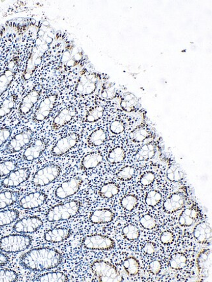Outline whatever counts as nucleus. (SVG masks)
Segmentation results:
<instances>
[{
    "label": "nucleus",
    "instance_id": "obj_1",
    "mask_svg": "<svg viewBox=\"0 0 212 282\" xmlns=\"http://www.w3.org/2000/svg\"><path fill=\"white\" fill-rule=\"evenodd\" d=\"M62 254L55 249L37 248L32 249L20 259V264L30 271H45L57 268L61 264Z\"/></svg>",
    "mask_w": 212,
    "mask_h": 282
},
{
    "label": "nucleus",
    "instance_id": "obj_2",
    "mask_svg": "<svg viewBox=\"0 0 212 282\" xmlns=\"http://www.w3.org/2000/svg\"><path fill=\"white\" fill-rule=\"evenodd\" d=\"M81 207V203L76 200L53 206L46 212V220L50 222H55L69 220L79 213Z\"/></svg>",
    "mask_w": 212,
    "mask_h": 282
},
{
    "label": "nucleus",
    "instance_id": "obj_3",
    "mask_svg": "<svg viewBox=\"0 0 212 282\" xmlns=\"http://www.w3.org/2000/svg\"><path fill=\"white\" fill-rule=\"evenodd\" d=\"M33 239L30 235L13 234L0 238V251L6 253L20 252L29 248Z\"/></svg>",
    "mask_w": 212,
    "mask_h": 282
},
{
    "label": "nucleus",
    "instance_id": "obj_4",
    "mask_svg": "<svg viewBox=\"0 0 212 282\" xmlns=\"http://www.w3.org/2000/svg\"><path fill=\"white\" fill-rule=\"evenodd\" d=\"M93 273L98 281L102 282H120L123 281L117 268L105 261H96L91 265Z\"/></svg>",
    "mask_w": 212,
    "mask_h": 282
},
{
    "label": "nucleus",
    "instance_id": "obj_5",
    "mask_svg": "<svg viewBox=\"0 0 212 282\" xmlns=\"http://www.w3.org/2000/svg\"><path fill=\"white\" fill-rule=\"evenodd\" d=\"M61 173V167L57 164H48L37 170L32 181L36 187H43L55 181Z\"/></svg>",
    "mask_w": 212,
    "mask_h": 282
},
{
    "label": "nucleus",
    "instance_id": "obj_6",
    "mask_svg": "<svg viewBox=\"0 0 212 282\" xmlns=\"http://www.w3.org/2000/svg\"><path fill=\"white\" fill-rule=\"evenodd\" d=\"M82 244L85 248L92 250H110L116 246L113 239L102 235H88L83 238Z\"/></svg>",
    "mask_w": 212,
    "mask_h": 282
},
{
    "label": "nucleus",
    "instance_id": "obj_7",
    "mask_svg": "<svg viewBox=\"0 0 212 282\" xmlns=\"http://www.w3.org/2000/svg\"><path fill=\"white\" fill-rule=\"evenodd\" d=\"M43 225V220L38 216H28L18 220L14 224L13 230L18 234H33L40 229Z\"/></svg>",
    "mask_w": 212,
    "mask_h": 282
},
{
    "label": "nucleus",
    "instance_id": "obj_8",
    "mask_svg": "<svg viewBox=\"0 0 212 282\" xmlns=\"http://www.w3.org/2000/svg\"><path fill=\"white\" fill-rule=\"evenodd\" d=\"M83 183V179L80 177H76L63 182L56 189L55 197L59 200H64L72 196L78 192Z\"/></svg>",
    "mask_w": 212,
    "mask_h": 282
},
{
    "label": "nucleus",
    "instance_id": "obj_9",
    "mask_svg": "<svg viewBox=\"0 0 212 282\" xmlns=\"http://www.w3.org/2000/svg\"><path fill=\"white\" fill-rule=\"evenodd\" d=\"M30 175L31 171L28 167L15 170L2 180L1 185L6 188L17 187L29 180Z\"/></svg>",
    "mask_w": 212,
    "mask_h": 282
},
{
    "label": "nucleus",
    "instance_id": "obj_10",
    "mask_svg": "<svg viewBox=\"0 0 212 282\" xmlns=\"http://www.w3.org/2000/svg\"><path fill=\"white\" fill-rule=\"evenodd\" d=\"M33 136L31 130H24L15 136L9 142L4 149V153L13 154L19 152L25 146L29 145Z\"/></svg>",
    "mask_w": 212,
    "mask_h": 282
},
{
    "label": "nucleus",
    "instance_id": "obj_11",
    "mask_svg": "<svg viewBox=\"0 0 212 282\" xmlns=\"http://www.w3.org/2000/svg\"><path fill=\"white\" fill-rule=\"evenodd\" d=\"M48 195L45 192L37 191L23 196L18 202V206L24 210H32L43 206L47 200Z\"/></svg>",
    "mask_w": 212,
    "mask_h": 282
},
{
    "label": "nucleus",
    "instance_id": "obj_12",
    "mask_svg": "<svg viewBox=\"0 0 212 282\" xmlns=\"http://www.w3.org/2000/svg\"><path fill=\"white\" fill-rule=\"evenodd\" d=\"M198 276L201 281H206L211 274V252L209 249L200 251L197 256Z\"/></svg>",
    "mask_w": 212,
    "mask_h": 282
},
{
    "label": "nucleus",
    "instance_id": "obj_13",
    "mask_svg": "<svg viewBox=\"0 0 212 282\" xmlns=\"http://www.w3.org/2000/svg\"><path fill=\"white\" fill-rule=\"evenodd\" d=\"M78 136L76 134H69L60 138L53 147L51 153L55 157H60L68 152L70 149L73 148L77 144Z\"/></svg>",
    "mask_w": 212,
    "mask_h": 282
},
{
    "label": "nucleus",
    "instance_id": "obj_14",
    "mask_svg": "<svg viewBox=\"0 0 212 282\" xmlns=\"http://www.w3.org/2000/svg\"><path fill=\"white\" fill-rule=\"evenodd\" d=\"M186 202L185 193L176 192L172 193L163 203V208L165 213H173L183 208Z\"/></svg>",
    "mask_w": 212,
    "mask_h": 282
},
{
    "label": "nucleus",
    "instance_id": "obj_15",
    "mask_svg": "<svg viewBox=\"0 0 212 282\" xmlns=\"http://www.w3.org/2000/svg\"><path fill=\"white\" fill-rule=\"evenodd\" d=\"M46 148V142L42 139H37L34 143L25 149L22 158L24 161L32 162L41 157Z\"/></svg>",
    "mask_w": 212,
    "mask_h": 282
},
{
    "label": "nucleus",
    "instance_id": "obj_16",
    "mask_svg": "<svg viewBox=\"0 0 212 282\" xmlns=\"http://www.w3.org/2000/svg\"><path fill=\"white\" fill-rule=\"evenodd\" d=\"M71 231L67 228H56L47 231L44 234L45 241L50 243H59L68 239Z\"/></svg>",
    "mask_w": 212,
    "mask_h": 282
},
{
    "label": "nucleus",
    "instance_id": "obj_17",
    "mask_svg": "<svg viewBox=\"0 0 212 282\" xmlns=\"http://www.w3.org/2000/svg\"><path fill=\"white\" fill-rule=\"evenodd\" d=\"M193 237L201 244H209L211 241V227L206 222H200L193 230Z\"/></svg>",
    "mask_w": 212,
    "mask_h": 282
},
{
    "label": "nucleus",
    "instance_id": "obj_18",
    "mask_svg": "<svg viewBox=\"0 0 212 282\" xmlns=\"http://www.w3.org/2000/svg\"><path fill=\"white\" fill-rule=\"evenodd\" d=\"M199 209L195 207H190L186 209L179 216L178 222L183 227H190L194 225L200 218Z\"/></svg>",
    "mask_w": 212,
    "mask_h": 282
},
{
    "label": "nucleus",
    "instance_id": "obj_19",
    "mask_svg": "<svg viewBox=\"0 0 212 282\" xmlns=\"http://www.w3.org/2000/svg\"><path fill=\"white\" fill-rule=\"evenodd\" d=\"M114 213L109 209H99L95 210L91 213L89 220L91 223L94 224L108 223L113 221Z\"/></svg>",
    "mask_w": 212,
    "mask_h": 282
},
{
    "label": "nucleus",
    "instance_id": "obj_20",
    "mask_svg": "<svg viewBox=\"0 0 212 282\" xmlns=\"http://www.w3.org/2000/svg\"><path fill=\"white\" fill-rule=\"evenodd\" d=\"M15 64L11 62L8 65V69L5 71L3 74L0 76V97L8 90L9 86L14 79L15 75Z\"/></svg>",
    "mask_w": 212,
    "mask_h": 282
},
{
    "label": "nucleus",
    "instance_id": "obj_21",
    "mask_svg": "<svg viewBox=\"0 0 212 282\" xmlns=\"http://www.w3.org/2000/svg\"><path fill=\"white\" fill-rule=\"evenodd\" d=\"M20 197V193L17 191L5 190L0 192V210L13 206Z\"/></svg>",
    "mask_w": 212,
    "mask_h": 282
},
{
    "label": "nucleus",
    "instance_id": "obj_22",
    "mask_svg": "<svg viewBox=\"0 0 212 282\" xmlns=\"http://www.w3.org/2000/svg\"><path fill=\"white\" fill-rule=\"evenodd\" d=\"M156 152V146L153 144H144L135 154V160L138 162L146 161L154 157Z\"/></svg>",
    "mask_w": 212,
    "mask_h": 282
},
{
    "label": "nucleus",
    "instance_id": "obj_23",
    "mask_svg": "<svg viewBox=\"0 0 212 282\" xmlns=\"http://www.w3.org/2000/svg\"><path fill=\"white\" fill-rule=\"evenodd\" d=\"M103 160L102 154L99 152H92L87 154L82 160V166L85 170H92L97 167Z\"/></svg>",
    "mask_w": 212,
    "mask_h": 282
},
{
    "label": "nucleus",
    "instance_id": "obj_24",
    "mask_svg": "<svg viewBox=\"0 0 212 282\" xmlns=\"http://www.w3.org/2000/svg\"><path fill=\"white\" fill-rule=\"evenodd\" d=\"M17 209H6L0 211V227L11 224L19 217Z\"/></svg>",
    "mask_w": 212,
    "mask_h": 282
},
{
    "label": "nucleus",
    "instance_id": "obj_25",
    "mask_svg": "<svg viewBox=\"0 0 212 282\" xmlns=\"http://www.w3.org/2000/svg\"><path fill=\"white\" fill-rule=\"evenodd\" d=\"M36 281L42 282H65L68 281V276L61 272H47L37 277Z\"/></svg>",
    "mask_w": 212,
    "mask_h": 282
},
{
    "label": "nucleus",
    "instance_id": "obj_26",
    "mask_svg": "<svg viewBox=\"0 0 212 282\" xmlns=\"http://www.w3.org/2000/svg\"><path fill=\"white\" fill-rule=\"evenodd\" d=\"M120 188L115 183H108L101 186L99 195L103 199H111L116 196L120 193Z\"/></svg>",
    "mask_w": 212,
    "mask_h": 282
},
{
    "label": "nucleus",
    "instance_id": "obj_27",
    "mask_svg": "<svg viewBox=\"0 0 212 282\" xmlns=\"http://www.w3.org/2000/svg\"><path fill=\"white\" fill-rule=\"evenodd\" d=\"M167 178L170 181L177 183L185 178V172L178 164H172L167 171Z\"/></svg>",
    "mask_w": 212,
    "mask_h": 282
},
{
    "label": "nucleus",
    "instance_id": "obj_28",
    "mask_svg": "<svg viewBox=\"0 0 212 282\" xmlns=\"http://www.w3.org/2000/svg\"><path fill=\"white\" fill-rule=\"evenodd\" d=\"M188 258L183 253H175L171 256L169 260L170 267L172 269L181 270L187 265Z\"/></svg>",
    "mask_w": 212,
    "mask_h": 282
},
{
    "label": "nucleus",
    "instance_id": "obj_29",
    "mask_svg": "<svg viewBox=\"0 0 212 282\" xmlns=\"http://www.w3.org/2000/svg\"><path fill=\"white\" fill-rule=\"evenodd\" d=\"M123 266L125 272L129 276H135L139 273L140 263L134 257H129L124 260Z\"/></svg>",
    "mask_w": 212,
    "mask_h": 282
},
{
    "label": "nucleus",
    "instance_id": "obj_30",
    "mask_svg": "<svg viewBox=\"0 0 212 282\" xmlns=\"http://www.w3.org/2000/svg\"><path fill=\"white\" fill-rule=\"evenodd\" d=\"M125 158V152L122 147H116L112 149L107 156V160L110 164H119L122 162Z\"/></svg>",
    "mask_w": 212,
    "mask_h": 282
},
{
    "label": "nucleus",
    "instance_id": "obj_31",
    "mask_svg": "<svg viewBox=\"0 0 212 282\" xmlns=\"http://www.w3.org/2000/svg\"><path fill=\"white\" fill-rule=\"evenodd\" d=\"M16 97L15 95H11L4 100L0 106V119L11 113L14 107L15 106Z\"/></svg>",
    "mask_w": 212,
    "mask_h": 282
},
{
    "label": "nucleus",
    "instance_id": "obj_32",
    "mask_svg": "<svg viewBox=\"0 0 212 282\" xmlns=\"http://www.w3.org/2000/svg\"><path fill=\"white\" fill-rule=\"evenodd\" d=\"M122 235L127 241H134L139 239L141 232L137 226L129 224L123 228Z\"/></svg>",
    "mask_w": 212,
    "mask_h": 282
},
{
    "label": "nucleus",
    "instance_id": "obj_33",
    "mask_svg": "<svg viewBox=\"0 0 212 282\" xmlns=\"http://www.w3.org/2000/svg\"><path fill=\"white\" fill-rule=\"evenodd\" d=\"M120 204L125 211H132L138 204V198L135 195H126L121 200Z\"/></svg>",
    "mask_w": 212,
    "mask_h": 282
},
{
    "label": "nucleus",
    "instance_id": "obj_34",
    "mask_svg": "<svg viewBox=\"0 0 212 282\" xmlns=\"http://www.w3.org/2000/svg\"><path fill=\"white\" fill-rule=\"evenodd\" d=\"M162 195L159 191L157 190H151L150 192L147 193L145 197V202L147 206L154 207L159 205L160 203L162 202Z\"/></svg>",
    "mask_w": 212,
    "mask_h": 282
},
{
    "label": "nucleus",
    "instance_id": "obj_35",
    "mask_svg": "<svg viewBox=\"0 0 212 282\" xmlns=\"http://www.w3.org/2000/svg\"><path fill=\"white\" fill-rule=\"evenodd\" d=\"M17 167V162L13 160L0 162V178L7 176Z\"/></svg>",
    "mask_w": 212,
    "mask_h": 282
},
{
    "label": "nucleus",
    "instance_id": "obj_36",
    "mask_svg": "<svg viewBox=\"0 0 212 282\" xmlns=\"http://www.w3.org/2000/svg\"><path fill=\"white\" fill-rule=\"evenodd\" d=\"M107 134L103 130L99 129L95 130L90 135V142L93 146L97 147L102 145L107 139Z\"/></svg>",
    "mask_w": 212,
    "mask_h": 282
},
{
    "label": "nucleus",
    "instance_id": "obj_37",
    "mask_svg": "<svg viewBox=\"0 0 212 282\" xmlns=\"http://www.w3.org/2000/svg\"><path fill=\"white\" fill-rule=\"evenodd\" d=\"M135 174V170L134 167L127 165L121 169L116 174V178L119 180L127 181L134 178Z\"/></svg>",
    "mask_w": 212,
    "mask_h": 282
},
{
    "label": "nucleus",
    "instance_id": "obj_38",
    "mask_svg": "<svg viewBox=\"0 0 212 282\" xmlns=\"http://www.w3.org/2000/svg\"><path fill=\"white\" fill-rule=\"evenodd\" d=\"M18 279V274L15 270L9 269H0V282L15 281Z\"/></svg>",
    "mask_w": 212,
    "mask_h": 282
},
{
    "label": "nucleus",
    "instance_id": "obj_39",
    "mask_svg": "<svg viewBox=\"0 0 212 282\" xmlns=\"http://www.w3.org/2000/svg\"><path fill=\"white\" fill-rule=\"evenodd\" d=\"M139 222L142 227L145 230H151L154 229L156 225H157L155 219L153 218V216L149 214H144V215L141 216Z\"/></svg>",
    "mask_w": 212,
    "mask_h": 282
},
{
    "label": "nucleus",
    "instance_id": "obj_40",
    "mask_svg": "<svg viewBox=\"0 0 212 282\" xmlns=\"http://www.w3.org/2000/svg\"><path fill=\"white\" fill-rule=\"evenodd\" d=\"M148 136V132L146 129H141L137 131L130 132L129 138L134 142H141L146 140Z\"/></svg>",
    "mask_w": 212,
    "mask_h": 282
},
{
    "label": "nucleus",
    "instance_id": "obj_41",
    "mask_svg": "<svg viewBox=\"0 0 212 282\" xmlns=\"http://www.w3.org/2000/svg\"><path fill=\"white\" fill-rule=\"evenodd\" d=\"M155 180V175L152 172H148L144 173L141 178L142 185L148 186L153 183Z\"/></svg>",
    "mask_w": 212,
    "mask_h": 282
},
{
    "label": "nucleus",
    "instance_id": "obj_42",
    "mask_svg": "<svg viewBox=\"0 0 212 282\" xmlns=\"http://www.w3.org/2000/svg\"><path fill=\"white\" fill-rule=\"evenodd\" d=\"M174 235L173 233L170 231H165L161 235L160 241L165 245H170L174 242Z\"/></svg>",
    "mask_w": 212,
    "mask_h": 282
},
{
    "label": "nucleus",
    "instance_id": "obj_43",
    "mask_svg": "<svg viewBox=\"0 0 212 282\" xmlns=\"http://www.w3.org/2000/svg\"><path fill=\"white\" fill-rule=\"evenodd\" d=\"M124 125L120 121H114L111 123L110 130L113 133L115 134H120L124 131Z\"/></svg>",
    "mask_w": 212,
    "mask_h": 282
},
{
    "label": "nucleus",
    "instance_id": "obj_44",
    "mask_svg": "<svg viewBox=\"0 0 212 282\" xmlns=\"http://www.w3.org/2000/svg\"><path fill=\"white\" fill-rule=\"evenodd\" d=\"M11 135V130L9 128L0 129V147L8 140Z\"/></svg>",
    "mask_w": 212,
    "mask_h": 282
},
{
    "label": "nucleus",
    "instance_id": "obj_45",
    "mask_svg": "<svg viewBox=\"0 0 212 282\" xmlns=\"http://www.w3.org/2000/svg\"><path fill=\"white\" fill-rule=\"evenodd\" d=\"M149 268H150L151 273L157 275L160 273L161 270H162V265L160 261L154 260L150 263Z\"/></svg>",
    "mask_w": 212,
    "mask_h": 282
},
{
    "label": "nucleus",
    "instance_id": "obj_46",
    "mask_svg": "<svg viewBox=\"0 0 212 282\" xmlns=\"http://www.w3.org/2000/svg\"><path fill=\"white\" fill-rule=\"evenodd\" d=\"M88 115L92 116L95 121L99 120L103 116V108L102 106H98L96 108L90 111Z\"/></svg>",
    "mask_w": 212,
    "mask_h": 282
},
{
    "label": "nucleus",
    "instance_id": "obj_47",
    "mask_svg": "<svg viewBox=\"0 0 212 282\" xmlns=\"http://www.w3.org/2000/svg\"><path fill=\"white\" fill-rule=\"evenodd\" d=\"M143 250L147 255H152L155 252V246L151 242H147L143 246Z\"/></svg>",
    "mask_w": 212,
    "mask_h": 282
},
{
    "label": "nucleus",
    "instance_id": "obj_48",
    "mask_svg": "<svg viewBox=\"0 0 212 282\" xmlns=\"http://www.w3.org/2000/svg\"><path fill=\"white\" fill-rule=\"evenodd\" d=\"M10 262L9 256L3 252H0V267L6 266Z\"/></svg>",
    "mask_w": 212,
    "mask_h": 282
},
{
    "label": "nucleus",
    "instance_id": "obj_49",
    "mask_svg": "<svg viewBox=\"0 0 212 282\" xmlns=\"http://www.w3.org/2000/svg\"><path fill=\"white\" fill-rule=\"evenodd\" d=\"M70 57H71V54H70V53L68 52V51H66V52H65L64 53V54H63L62 57V62H67L70 59Z\"/></svg>",
    "mask_w": 212,
    "mask_h": 282
},
{
    "label": "nucleus",
    "instance_id": "obj_50",
    "mask_svg": "<svg viewBox=\"0 0 212 282\" xmlns=\"http://www.w3.org/2000/svg\"><path fill=\"white\" fill-rule=\"evenodd\" d=\"M75 65V61L74 60H69L68 62H67V66L69 67H73Z\"/></svg>",
    "mask_w": 212,
    "mask_h": 282
},
{
    "label": "nucleus",
    "instance_id": "obj_51",
    "mask_svg": "<svg viewBox=\"0 0 212 282\" xmlns=\"http://www.w3.org/2000/svg\"><path fill=\"white\" fill-rule=\"evenodd\" d=\"M82 59V57L80 53H76V54H74V60L76 61V62H79Z\"/></svg>",
    "mask_w": 212,
    "mask_h": 282
},
{
    "label": "nucleus",
    "instance_id": "obj_52",
    "mask_svg": "<svg viewBox=\"0 0 212 282\" xmlns=\"http://www.w3.org/2000/svg\"><path fill=\"white\" fill-rule=\"evenodd\" d=\"M41 58H37V59H36V60H35V65H40L41 64Z\"/></svg>",
    "mask_w": 212,
    "mask_h": 282
},
{
    "label": "nucleus",
    "instance_id": "obj_53",
    "mask_svg": "<svg viewBox=\"0 0 212 282\" xmlns=\"http://www.w3.org/2000/svg\"><path fill=\"white\" fill-rule=\"evenodd\" d=\"M53 39L52 38H50V37H47L46 39V43L47 44H50L52 43Z\"/></svg>",
    "mask_w": 212,
    "mask_h": 282
},
{
    "label": "nucleus",
    "instance_id": "obj_54",
    "mask_svg": "<svg viewBox=\"0 0 212 282\" xmlns=\"http://www.w3.org/2000/svg\"><path fill=\"white\" fill-rule=\"evenodd\" d=\"M42 48H43V50L44 51H46L48 50V46L47 45H46V44H44L43 46H42Z\"/></svg>",
    "mask_w": 212,
    "mask_h": 282
},
{
    "label": "nucleus",
    "instance_id": "obj_55",
    "mask_svg": "<svg viewBox=\"0 0 212 282\" xmlns=\"http://www.w3.org/2000/svg\"><path fill=\"white\" fill-rule=\"evenodd\" d=\"M38 35L39 36H43L44 35H45V32H44L43 30H39Z\"/></svg>",
    "mask_w": 212,
    "mask_h": 282
},
{
    "label": "nucleus",
    "instance_id": "obj_56",
    "mask_svg": "<svg viewBox=\"0 0 212 282\" xmlns=\"http://www.w3.org/2000/svg\"><path fill=\"white\" fill-rule=\"evenodd\" d=\"M41 44V40H40V39H37L36 45H40Z\"/></svg>",
    "mask_w": 212,
    "mask_h": 282
},
{
    "label": "nucleus",
    "instance_id": "obj_57",
    "mask_svg": "<svg viewBox=\"0 0 212 282\" xmlns=\"http://www.w3.org/2000/svg\"><path fill=\"white\" fill-rule=\"evenodd\" d=\"M43 25L44 26H48L49 25V22H47V21H45V22H43Z\"/></svg>",
    "mask_w": 212,
    "mask_h": 282
},
{
    "label": "nucleus",
    "instance_id": "obj_58",
    "mask_svg": "<svg viewBox=\"0 0 212 282\" xmlns=\"http://www.w3.org/2000/svg\"><path fill=\"white\" fill-rule=\"evenodd\" d=\"M48 37H50V38H52L54 37V34L52 32H49L48 34Z\"/></svg>",
    "mask_w": 212,
    "mask_h": 282
},
{
    "label": "nucleus",
    "instance_id": "obj_59",
    "mask_svg": "<svg viewBox=\"0 0 212 282\" xmlns=\"http://www.w3.org/2000/svg\"><path fill=\"white\" fill-rule=\"evenodd\" d=\"M47 29H47V27L44 26V25H43V29H42L41 30H43V31L44 32H45L46 31V30H47Z\"/></svg>",
    "mask_w": 212,
    "mask_h": 282
},
{
    "label": "nucleus",
    "instance_id": "obj_60",
    "mask_svg": "<svg viewBox=\"0 0 212 282\" xmlns=\"http://www.w3.org/2000/svg\"><path fill=\"white\" fill-rule=\"evenodd\" d=\"M32 22H33V23H36V20H32Z\"/></svg>",
    "mask_w": 212,
    "mask_h": 282
}]
</instances>
